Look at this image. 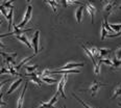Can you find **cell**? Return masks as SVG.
<instances>
[{"mask_svg":"<svg viewBox=\"0 0 121 108\" xmlns=\"http://www.w3.org/2000/svg\"><path fill=\"white\" fill-rule=\"evenodd\" d=\"M67 79H68V74H64L63 78L59 81V86H57V92H56L57 94L62 95V97L64 98V99H66L65 92H64V86H65V84H66V82H67Z\"/></svg>","mask_w":121,"mask_h":108,"instance_id":"cell-1","label":"cell"},{"mask_svg":"<svg viewBox=\"0 0 121 108\" xmlns=\"http://www.w3.org/2000/svg\"><path fill=\"white\" fill-rule=\"evenodd\" d=\"M31 12H32V6L31 5H28V6H27V11H26V12H25V16H24L23 20H22V22L18 25L19 28H23L25 25H26L29 22L30 18H31Z\"/></svg>","mask_w":121,"mask_h":108,"instance_id":"cell-2","label":"cell"},{"mask_svg":"<svg viewBox=\"0 0 121 108\" xmlns=\"http://www.w3.org/2000/svg\"><path fill=\"white\" fill-rule=\"evenodd\" d=\"M39 42H40V30H37L35 32V36L32 37V48L35 49V54L39 53Z\"/></svg>","mask_w":121,"mask_h":108,"instance_id":"cell-3","label":"cell"},{"mask_svg":"<svg viewBox=\"0 0 121 108\" xmlns=\"http://www.w3.org/2000/svg\"><path fill=\"white\" fill-rule=\"evenodd\" d=\"M85 8H86V11H87V14L90 15L92 24H94V16H95V12H96V11H97L96 7L93 5V4H91V3H87L85 5Z\"/></svg>","mask_w":121,"mask_h":108,"instance_id":"cell-4","label":"cell"},{"mask_svg":"<svg viewBox=\"0 0 121 108\" xmlns=\"http://www.w3.org/2000/svg\"><path fill=\"white\" fill-rule=\"evenodd\" d=\"M115 7V1L114 0H108L107 4L103 6V12H105V17H109V15L113 12V8Z\"/></svg>","mask_w":121,"mask_h":108,"instance_id":"cell-5","label":"cell"},{"mask_svg":"<svg viewBox=\"0 0 121 108\" xmlns=\"http://www.w3.org/2000/svg\"><path fill=\"white\" fill-rule=\"evenodd\" d=\"M102 85H105L104 83H101V82H98V81H94L93 82V84L91 85L88 89H90L91 92H92V97H95V95H96L97 90L99 89L100 86H102ZM88 89H85V90H88ZM85 90H82V92H85Z\"/></svg>","mask_w":121,"mask_h":108,"instance_id":"cell-6","label":"cell"},{"mask_svg":"<svg viewBox=\"0 0 121 108\" xmlns=\"http://www.w3.org/2000/svg\"><path fill=\"white\" fill-rule=\"evenodd\" d=\"M1 55L5 58V60H4V62H6V64H13V66H15V57L17 56V53H13V55H9L7 53H5V52H1Z\"/></svg>","mask_w":121,"mask_h":108,"instance_id":"cell-7","label":"cell"},{"mask_svg":"<svg viewBox=\"0 0 121 108\" xmlns=\"http://www.w3.org/2000/svg\"><path fill=\"white\" fill-rule=\"evenodd\" d=\"M84 66H85L84 62H71V64H67L66 66L60 67L57 70H71V69H76V68L84 67Z\"/></svg>","mask_w":121,"mask_h":108,"instance_id":"cell-8","label":"cell"},{"mask_svg":"<svg viewBox=\"0 0 121 108\" xmlns=\"http://www.w3.org/2000/svg\"><path fill=\"white\" fill-rule=\"evenodd\" d=\"M16 39L18 40V41H20L21 43H23V44H25L27 47H28L29 49H31V48H32L31 44L29 43L28 39H27V36H25L24 34H17V36H16Z\"/></svg>","mask_w":121,"mask_h":108,"instance_id":"cell-9","label":"cell"},{"mask_svg":"<svg viewBox=\"0 0 121 108\" xmlns=\"http://www.w3.org/2000/svg\"><path fill=\"white\" fill-rule=\"evenodd\" d=\"M22 82H23V79H22V78H20V79H18V80H16V81H15V82H13V84L11 85V87H9V89L7 90L6 95H11L12 92H14V90H16V89H17V87H18L19 85L22 83Z\"/></svg>","mask_w":121,"mask_h":108,"instance_id":"cell-10","label":"cell"},{"mask_svg":"<svg viewBox=\"0 0 121 108\" xmlns=\"http://www.w3.org/2000/svg\"><path fill=\"white\" fill-rule=\"evenodd\" d=\"M27 84H28V81L25 82V85L23 87V90L21 92V96H20L19 100H18V108H22V105H23V101H24V96H25V92H26L27 89Z\"/></svg>","mask_w":121,"mask_h":108,"instance_id":"cell-11","label":"cell"},{"mask_svg":"<svg viewBox=\"0 0 121 108\" xmlns=\"http://www.w3.org/2000/svg\"><path fill=\"white\" fill-rule=\"evenodd\" d=\"M84 8H85V6H84V5H80L78 8L76 9V12H75V18H76L77 23H80V22H82V12H84Z\"/></svg>","mask_w":121,"mask_h":108,"instance_id":"cell-12","label":"cell"},{"mask_svg":"<svg viewBox=\"0 0 121 108\" xmlns=\"http://www.w3.org/2000/svg\"><path fill=\"white\" fill-rule=\"evenodd\" d=\"M13 27H14V30H13V34H22V33H24V32H26V31H30L31 30V28H28V29H22V28H19L17 25H15V24H13Z\"/></svg>","mask_w":121,"mask_h":108,"instance_id":"cell-13","label":"cell"},{"mask_svg":"<svg viewBox=\"0 0 121 108\" xmlns=\"http://www.w3.org/2000/svg\"><path fill=\"white\" fill-rule=\"evenodd\" d=\"M82 48L84 49V51L86 52V54H87V56H89L90 57V59L92 60V62H93V64H94V67L96 66V60H95V58H94V56H93V54L91 53V51L89 49L87 48V47L85 46V45H82Z\"/></svg>","mask_w":121,"mask_h":108,"instance_id":"cell-14","label":"cell"},{"mask_svg":"<svg viewBox=\"0 0 121 108\" xmlns=\"http://www.w3.org/2000/svg\"><path fill=\"white\" fill-rule=\"evenodd\" d=\"M13 11H14V7H12L9 9V12H7V20H9V30H12V26H13Z\"/></svg>","mask_w":121,"mask_h":108,"instance_id":"cell-15","label":"cell"},{"mask_svg":"<svg viewBox=\"0 0 121 108\" xmlns=\"http://www.w3.org/2000/svg\"><path fill=\"white\" fill-rule=\"evenodd\" d=\"M28 81L34 82V83H36V84L38 85V86H40V87L42 86V80H41V78H40V77H38V76H32V77H29Z\"/></svg>","mask_w":121,"mask_h":108,"instance_id":"cell-16","label":"cell"},{"mask_svg":"<svg viewBox=\"0 0 121 108\" xmlns=\"http://www.w3.org/2000/svg\"><path fill=\"white\" fill-rule=\"evenodd\" d=\"M41 80H42V81H44V82H46V83H48V84H53V83H56V82H59V80H57V79L49 78V77H47V76L41 77Z\"/></svg>","mask_w":121,"mask_h":108,"instance_id":"cell-17","label":"cell"},{"mask_svg":"<svg viewBox=\"0 0 121 108\" xmlns=\"http://www.w3.org/2000/svg\"><path fill=\"white\" fill-rule=\"evenodd\" d=\"M120 95H121V84H118L117 86L115 87L114 92H113L112 99H115V98H117L118 96H120Z\"/></svg>","mask_w":121,"mask_h":108,"instance_id":"cell-18","label":"cell"},{"mask_svg":"<svg viewBox=\"0 0 121 108\" xmlns=\"http://www.w3.org/2000/svg\"><path fill=\"white\" fill-rule=\"evenodd\" d=\"M98 49H99V58H101V57L105 56V55L110 54L112 52L111 49H105V48H98Z\"/></svg>","mask_w":121,"mask_h":108,"instance_id":"cell-19","label":"cell"},{"mask_svg":"<svg viewBox=\"0 0 121 108\" xmlns=\"http://www.w3.org/2000/svg\"><path fill=\"white\" fill-rule=\"evenodd\" d=\"M35 56H36V54H32L31 56H29V57H26V58H24V59L22 60V61H21V62H20V64H18V66H16V70H20V69H21V67L23 66V64H25V62L29 61V60H30V59H32Z\"/></svg>","mask_w":121,"mask_h":108,"instance_id":"cell-20","label":"cell"},{"mask_svg":"<svg viewBox=\"0 0 121 108\" xmlns=\"http://www.w3.org/2000/svg\"><path fill=\"white\" fill-rule=\"evenodd\" d=\"M45 1L51 6L52 11H53L54 12H56V8H57V5H59V4H57V2L55 1V0H45Z\"/></svg>","mask_w":121,"mask_h":108,"instance_id":"cell-21","label":"cell"},{"mask_svg":"<svg viewBox=\"0 0 121 108\" xmlns=\"http://www.w3.org/2000/svg\"><path fill=\"white\" fill-rule=\"evenodd\" d=\"M111 67H112L114 70H118L121 67V59H117L115 57V58L113 59V64Z\"/></svg>","mask_w":121,"mask_h":108,"instance_id":"cell-22","label":"cell"},{"mask_svg":"<svg viewBox=\"0 0 121 108\" xmlns=\"http://www.w3.org/2000/svg\"><path fill=\"white\" fill-rule=\"evenodd\" d=\"M13 2H15V0H4L1 3V5L3 7H5V8H12V7H14L12 5Z\"/></svg>","mask_w":121,"mask_h":108,"instance_id":"cell-23","label":"cell"},{"mask_svg":"<svg viewBox=\"0 0 121 108\" xmlns=\"http://www.w3.org/2000/svg\"><path fill=\"white\" fill-rule=\"evenodd\" d=\"M107 34H108V30H107V28H105L104 23H103V21H102V25H101V37H100V40H101V41H104V39L107 37Z\"/></svg>","mask_w":121,"mask_h":108,"instance_id":"cell-24","label":"cell"},{"mask_svg":"<svg viewBox=\"0 0 121 108\" xmlns=\"http://www.w3.org/2000/svg\"><path fill=\"white\" fill-rule=\"evenodd\" d=\"M91 51V53L93 54V56H94V58H98L99 57V49L98 48H95V47H92L91 49H89Z\"/></svg>","mask_w":121,"mask_h":108,"instance_id":"cell-25","label":"cell"},{"mask_svg":"<svg viewBox=\"0 0 121 108\" xmlns=\"http://www.w3.org/2000/svg\"><path fill=\"white\" fill-rule=\"evenodd\" d=\"M72 96H73V97H74V98H75V99H76V100H77V101H78V102H79V103H80V104H82V106H84L85 108H92V107H91V106H89V105H88V104H87V103H85V102H84V101H82V99H79V98H78V97H77V96H76V95H75V94H72Z\"/></svg>","mask_w":121,"mask_h":108,"instance_id":"cell-26","label":"cell"},{"mask_svg":"<svg viewBox=\"0 0 121 108\" xmlns=\"http://www.w3.org/2000/svg\"><path fill=\"white\" fill-rule=\"evenodd\" d=\"M101 64H102V62H101V60H99V61L97 62V64L94 67V73L96 75H99V73H100V67H101Z\"/></svg>","mask_w":121,"mask_h":108,"instance_id":"cell-27","label":"cell"},{"mask_svg":"<svg viewBox=\"0 0 121 108\" xmlns=\"http://www.w3.org/2000/svg\"><path fill=\"white\" fill-rule=\"evenodd\" d=\"M37 69H38V66H37V64H34V66H25V70H26V71L28 72V73L35 72Z\"/></svg>","mask_w":121,"mask_h":108,"instance_id":"cell-28","label":"cell"},{"mask_svg":"<svg viewBox=\"0 0 121 108\" xmlns=\"http://www.w3.org/2000/svg\"><path fill=\"white\" fill-rule=\"evenodd\" d=\"M111 29L113 30V31H119V30H121V24H111L110 25Z\"/></svg>","mask_w":121,"mask_h":108,"instance_id":"cell-29","label":"cell"},{"mask_svg":"<svg viewBox=\"0 0 121 108\" xmlns=\"http://www.w3.org/2000/svg\"><path fill=\"white\" fill-rule=\"evenodd\" d=\"M37 108H54L53 105L49 104V103H42V105L40 107H37Z\"/></svg>","mask_w":121,"mask_h":108,"instance_id":"cell-30","label":"cell"},{"mask_svg":"<svg viewBox=\"0 0 121 108\" xmlns=\"http://www.w3.org/2000/svg\"><path fill=\"white\" fill-rule=\"evenodd\" d=\"M2 74H9V69L5 67H2L1 69H0V76H1Z\"/></svg>","mask_w":121,"mask_h":108,"instance_id":"cell-31","label":"cell"},{"mask_svg":"<svg viewBox=\"0 0 121 108\" xmlns=\"http://www.w3.org/2000/svg\"><path fill=\"white\" fill-rule=\"evenodd\" d=\"M100 60H101V62H102V64H109V66H112V64H113V62L111 61L110 59H100Z\"/></svg>","mask_w":121,"mask_h":108,"instance_id":"cell-32","label":"cell"},{"mask_svg":"<svg viewBox=\"0 0 121 108\" xmlns=\"http://www.w3.org/2000/svg\"><path fill=\"white\" fill-rule=\"evenodd\" d=\"M116 58L121 59V48H119L117 51H116Z\"/></svg>","mask_w":121,"mask_h":108,"instance_id":"cell-33","label":"cell"},{"mask_svg":"<svg viewBox=\"0 0 121 108\" xmlns=\"http://www.w3.org/2000/svg\"><path fill=\"white\" fill-rule=\"evenodd\" d=\"M121 36V30H119V31L115 34H111V36H109V37H117V36Z\"/></svg>","mask_w":121,"mask_h":108,"instance_id":"cell-34","label":"cell"},{"mask_svg":"<svg viewBox=\"0 0 121 108\" xmlns=\"http://www.w3.org/2000/svg\"><path fill=\"white\" fill-rule=\"evenodd\" d=\"M60 2H62V4H63V6H64V7H67L68 6L67 0H60Z\"/></svg>","mask_w":121,"mask_h":108,"instance_id":"cell-35","label":"cell"},{"mask_svg":"<svg viewBox=\"0 0 121 108\" xmlns=\"http://www.w3.org/2000/svg\"><path fill=\"white\" fill-rule=\"evenodd\" d=\"M9 79H7V80H4V81H3V82H1V83H0V88H1V87H2V86H3V85H4V84H5V83H6V82H9Z\"/></svg>","mask_w":121,"mask_h":108,"instance_id":"cell-36","label":"cell"},{"mask_svg":"<svg viewBox=\"0 0 121 108\" xmlns=\"http://www.w3.org/2000/svg\"><path fill=\"white\" fill-rule=\"evenodd\" d=\"M0 48H5V46H4V44H2L1 42H0Z\"/></svg>","mask_w":121,"mask_h":108,"instance_id":"cell-37","label":"cell"},{"mask_svg":"<svg viewBox=\"0 0 121 108\" xmlns=\"http://www.w3.org/2000/svg\"><path fill=\"white\" fill-rule=\"evenodd\" d=\"M1 25H2V21H0V26H1Z\"/></svg>","mask_w":121,"mask_h":108,"instance_id":"cell-38","label":"cell"},{"mask_svg":"<svg viewBox=\"0 0 121 108\" xmlns=\"http://www.w3.org/2000/svg\"><path fill=\"white\" fill-rule=\"evenodd\" d=\"M118 105H119V106H120V107H121V103H119V104H118Z\"/></svg>","mask_w":121,"mask_h":108,"instance_id":"cell-39","label":"cell"},{"mask_svg":"<svg viewBox=\"0 0 121 108\" xmlns=\"http://www.w3.org/2000/svg\"><path fill=\"white\" fill-rule=\"evenodd\" d=\"M27 2H28V3H29V2H30V0H27Z\"/></svg>","mask_w":121,"mask_h":108,"instance_id":"cell-40","label":"cell"},{"mask_svg":"<svg viewBox=\"0 0 121 108\" xmlns=\"http://www.w3.org/2000/svg\"><path fill=\"white\" fill-rule=\"evenodd\" d=\"M119 8H120V9H121V5H120V7H119Z\"/></svg>","mask_w":121,"mask_h":108,"instance_id":"cell-41","label":"cell"},{"mask_svg":"<svg viewBox=\"0 0 121 108\" xmlns=\"http://www.w3.org/2000/svg\"><path fill=\"white\" fill-rule=\"evenodd\" d=\"M100 1H101V2H102V1H103V0H100Z\"/></svg>","mask_w":121,"mask_h":108,"instance_id":"cell-42","label":"cell"},{"mask_svg":"<svg viewBox=\"0 0 121 108\" xmlns=\"http://www.w3.org/2000/svg\"><path fill=\"white\" fill-rule=\"evenodd\" d=\"M64 108H66V106H64Z\"/></svg>","mask_w":121,"mask_h":108,"instance_id":"cell-43","label":"cell"},{"mask_svg":"<svg viewBox=\"0 0 121 108\" xmlns=\"http://www.w3.org/2000/svg\"><path fill=\"white\" fill-rule=\"evenodd\" d=\"M0 55H1V53H0Z\"/></svg>","mask_w":121,"mask_h":108,"instance_id":"cell-44","label":"cell"},{"mask_svg":"<svg viewBox=\"0 0 121 108\" xmlns=\"http://www.w3.org/2000/svg\"><path fill=\"white\" fill-rule=\"evenodd\" d=\"M0 14H1V12H0Z\"/></svg>","mask_w":121,"mask_h":108,"instance_id":"cell-45","label":"cell"}]
</instances>
